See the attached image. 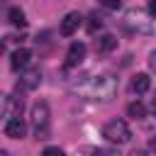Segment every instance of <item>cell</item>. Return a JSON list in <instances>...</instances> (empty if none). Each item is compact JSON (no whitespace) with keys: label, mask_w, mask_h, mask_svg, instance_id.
<instances>
[{"label":"cell","mask_w":156,"mask_h":156,"mask_svg":"<svg viewBox=\"0 0 156 156\" xmlns=\"http://www.w3.org/2000/svg\"><path fill=\"white\" fill-rule=\"evenodd\" d=\"M83 95H88L90 100H100V102H110L117 95V80L112 76H93L88 78V83L80 88Z\"/></svg>","instance_id":"1"},{"label":"cell","mask_w":156,"mask_h":156,"mask_svg":"<svg viewBox=\"0 0 156 156\" xmlns=\"http://www.w3.org/2000/svg\"><path fill=\"white\" fill-rule=\"evenodd\" d=\"M49 102L46 100H37L32 105V127H34V136L37 139H49Z\"/></svg>","instance_id":"2"},{"label":"cell","mask_w":156,"mask_h":156,"mask_svg":"<svg viewBox=\"0 0 156 156\" xmlns=\"http://www.w3.org/2000/svg\"><path fill=\"white\" fill-rule=\"evenodd\" d=\"M102 136L107 141H112V144H127L132 139V132H129L124 119H112V122H107L102 127Z\"/></svg>","instance_id":"3"},{"label":"cell","mask_w":156,"mask_h":156,"mask_svg":"<svg viewBox=\"0 0 156 156\" xmlns=\"http://www.w3.org/2000/svg\"><path fill=\"white\" fill-rule=\"evenodd\" d=\"M124 27L127 29H132V32H154V24H151V20H144V15L139 12V10H129L127 12V17H124Z\"/></svg>","instance_id":"4"},{"label":"cell","mask_w":156,"mask_h":156,"mask_svg":"<svg viewBox=\"0 0 156 156\" xmlns=\"http://www.w3.org/2000/svg\"><path fill=\"white\" fill-rule=\"evenodd\" d=\"M80 24H83L80 12H68V15L61 20L58 32H61V37H71V34H76V32H78V27H80Z\"/></svg>","instance_id":"5"},{"label":"cell","mask_w":156,"mask_h":156,"mask_svg":"<svg viewBox=\"0 0 156 156\" xmlns=\"http://www.w3.org/2000/svg\"><path fill=\"white\" fill-rule=\"evenodd\" d=\"M29 61H32V51H29V49H24V46L15 49V51H12V56H10V66H12V71H22V68H27V66H29Z\"/></svg>","instance_id":"6"},{"label":"cell","mask_w":156,"mask_h":156,"mask_svg":"<svg viewBox=\"0 0 156 156\" xmlns=\"http://www.w3.org/2000/svg\"><path fill=\"white\" fill-rule=\"evenodd\" d=\"M41 83V71L39 68H32V71H27L22 78H20V83H17V90H32V88H37Z\"/></svg>","instance_id":"7"},{"label":"cell","mask_w":156,"mask_h":156,"mask_svg":"<svg viewBox=\"0 0 156 156\" xmlns=\"http://www.w3.org/2000/svg\"><path fill=\"white\" fill-rule=\"evenodd\" d=\"M83 58H85V44L83 41H73L68 46V54H66V66H78Z\"/></svg>","instance_id":"8"},{"label":"cell","mask_w":156,"mask_h":156,"mask_svg":"<svg viewBox=\"0 0 156 156\" xmlns=\"http://www.w3.org/2000/svg\"><path fill=\"white\" fill-rule=\"evenodd\" d=\"M24 132H27V124H24L20 117L7 119V124H5V134H7L10 139H22V136H24Z\"/></svg>","instance_id":"9"},{"label":"cell","mask_w":156,"mask_h":156,"mask_svg":"<svg viewBox=\"0 0 156 156\" xmlns=\"http://www.w3.org/2000/svg\"><path fill=\"white\" fill-rule=\"evenodd\" d=\"M115 49H117V37H115V34H102V37L95 39V51L110 54V51H115Z\"/></svg>","instance_id":"10"},{"label":"cell","mask_w":156,"mask_h":156,"mask_svg":"<svg viewBox=\"0 0 156 156\" xmlns=\"http://www.w3.org/2000/svg\"><path fill=\"white\" fill-rule=\"evenodd\" d=\"M149 88H151V78H149V73H136V76L132 78V90H134L136 95H144Z\"/></svg>","instance_id":"11"},{"label":"cell","mask_w":156,"mask_h":156,"mask_svg":"<svg viewBox=\"0 0 156 156\" xmlns=\"http://www.w3.org/2000/svg\"><path fill=\"white\" fill-rule=\"evenodd\" d=\"M7 20H10L15 27H27V17H24V12H22L20 7H10V10H7Z\"/></svg>","instance_id":"12"},{"label":"cell","mask_w":156,"mask_h":156,"mask_svg":"<svg viewBox=\"0 0 156 156\" xmlns=\"http://www.w3.org/2000/svg\"><path fill=\"white\" fill-rule=\"evenodd\" d=\"M127 115H129L132 119H144V117H146V107H144L139 100H136V102H129V105H127Z\"/></svg>","instance_id":"13"},{"label":"cell","mask_w":156,"mask_h":156,"mask_svg":"<svg viewBox=\"0 0 156 156\" xmlns=\"http://www.w3.org/2000/svg\"><path fill=\"white\" fill-rule=\"evenodd\" d=\"M102 27V20L98 17V15H90V24H88V32L90 34H95V29H100Z\"/></svg>","instance_id":"14"},{"label":"cell","mask_w":156,"mask_h":156,"mask_svg":"<svg viewBox=\"0 0 156 156\" xmlns=\"http://www.w3.org/2000/svg\"><path fill=\"white\" fill-rule=\"evenodd\" d=\"M41 156H66V154H63V149H58V146H46V149L41 151Z\"/></svg>","instance_id":"15"},{"label":"cell","mask_w":156,"mask_h":156,"mask_svg":"<svg viewBox=\"0 0 156 156\" xmlns=\"http://www.w3.org/2000/svg\"><path fill=\"white\" fill-rule=\"evenodd\" d=\"M100 5H102V7H107V10H119L122 0H100Z\"/></svg>","instance_id":"16"},{"label":"cell","mask_w":156,"mask_h":156,"mask_svg":"<svg viewBox=\"0 0 156 156\" xmlns=\"http://www.w3.org/2000/svg\"><path fill=\"white\" fill-rule=\"evenodd\" d=\"M7 105H10V98L0 93V119L5 117V112H7Z\"/></svg>","instance_id":"17"},{"label":"cell","mask_w":156,"mask_h":156,"mask_svg":"<svg viewBox=\"0 0 156 156\" xmlns=\"http://www.w3.org/2000/svg\"><path fill=\"white\" fill-rule=\"evenodd\" d=\"M146 10H149V15L156 20V0H149V7H146Z\"/></svg>","instance_id":"18"},{"label":"cell","mask_w":156,"mask_h":156,"mask_svg":"<svg viewBox=\"0 0 156 156\" xmlns=\"http://www.w3.org/2000/svg\"><path fill=\"white\" fill-rule=\"evenodd\" d=\"M149 68L156 73V51H151V56H149Z\"/></svg>","instance_id":"19"},{"label":"cell","mask_w":156,"mask_h":156,"mask_svg":"<svg viewBox=\"0 0 156 156\" xmlns=\"http://www.w3.org/2000/svg\"><path fill=\"white\" fill-rule=\"evenodd\" d=\"M88 154H90V156H105L102 149H88Z\"/></svg>","instance_id":"20"},{"label":"cell","mask_w":156,"mask_h":156,"mask_svg":"<svg viewBox=\"0 0 156 156\" xmlns=\"http://www.w3.org/2000/svg\"><path fill=\"white\" fill-rule=\"evenodd\" d=\"M149 149L156 154V136H151V139H149Z\"/></svg>","instance_id":"21"},{"label":"cell","mask_w":156,"mask_h":156,"mask_svg":"<svg viewBox=\"0 0 156 156\" xmlns=\"http://www.w3.org/2000/svg\"><path fill=\"white\" fill-rule=\"evenodd\" d=\"M129 156H149V154H146V151H141V149H136V151H132Z\"/></svg>","instance_id":"22"},{"label":"cell","mask_w":156,"mask_h":156,"mask_svg":"<svg viewBox=\"0 0 156 156\" xmlns=\"http://www.w3.org/2000/svg\"><path fill=\"white\" fill-rule=\"evenodd\" d=\"M2 51H5V41L0 39V54H2Z\"/></svg>","instance_id":"23"},{"label":"cell","mask_w":156,"mask_h":156,"mask_svg":"<svg viewBox=\"0 0 156 156\" xmlns=\"http://www.w3.org/2000/svg\"><path fill=\"white\" fill-rule=\"evenodd\" d=\"M151 107H154V112H156V95H154V100H151Z\"/></svg>","instance_id":"24"},{"label":"cell","mask_w":156,"mask_h":156,"mask_svg":"<svg viewBox=\"0 0 156 156\" xmlns=\"http://www.w3.org/2000/svg\"><path fill=\"white\" fill-rule=\"evenodd\" d=\"M0 156H7V151H0Z\"/></svg>","instance_id":"25"}]
</instances>
